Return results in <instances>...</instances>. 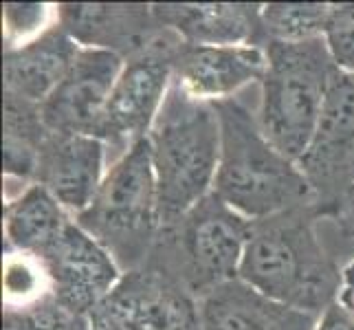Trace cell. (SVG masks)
I'll return each mask as SVG.
<instances>
[{"mask_svg": "<svg viewBox=\"0 0 354 330\" xmlns=\"http://www.w3.org/2000/svg\"><path fill=\"white\" fill-rule=\"evenodd\" d=\"M324 218L304 205L251 223L238 277L286 306L319 317L337 302L341 266L317 234Z\"/></svg>", "mask_w": 354, "mask_h": 330, "instance_id": "1", "label": "cell"}, {"mask_svg": "<svg viewBox=\"0 0 354 330\" xmlns=\"http://www.w3.org/2000/svg\"><path fill=\"white\" fill-rule=\"evenodd\" d=\"M214 108L221 121V161L214 194L251 223L317 205L299 163L264 137L255 110L238 97L218 102Z\"/></svg>", "mask_w": 354, "mask_h": 330, "instance_id": "2", "label": "cell"}, {"mask_svg": "<svg viewBox=\"0 0 354 330\" xmlns=\"http://www.w3.org/2000/svg\"><path fill=\"white\" fill-rule=\"evenodd\" d=\"M148 143L158 212L167 225L214 192L221 161V121L214 104L194 100L172 82Z\"/></svg>", "mask_w": 354, "mask_h": 330, "instance_id": "3", "label": "cell"}, {"mask_svg": "<svg viewBox=\"0 0 354 330\" xmlns=\"http://www.w3.org/2000/svg\"><path fill=\"white\" fill-rule=\"evenodd\" d=\"M266 71L255 110L264 137L290 161L299 163L317 132L335 73L326 38L268 42Z\"/></svg>", "mask_w": 354, "mask_h": 330, "instance_id": "4", "label": "cell"}, {"mask_svg": "<svg viewBox=\"0 0 354 330\" xmlns=\"http://www.w3.org/2000/svg\"><path fill=\"white\" fill-rule=\"evenodd\" d=\"M249 234L251 220L212 192L174 223L161 227L145 264L172 277L201 302L238 277Z\"/></svg>", "mask_w": 354, "mask_h": 330, "instance_id": "5", "label": "cell"}, {"mask_svg": "<svg viewBox=\"0 0 354 330\" xmlns=\"http://www.w3.org/2000/svg\"><path fill=\"white\" fill-rule=\"evenodd\" d=\"M75 223L113 255L124 273L145 264L163 225L148 139L119 154Z\"/></svg>", "mask_w": 354, "mask_h": 330, "instance_id": "6", "label": "cell"}, {"mask_svg": "<svg viewBox=\"0 0 354 330\" xmlns=\"http://www.w3.org/2000/svg\"><path fill=\"white\" fill-rule=\"evenodd\" d=\"M183 40L165 29L148 51L124 62L95 137L124 154L148 139L167 91L174 82V57Z\"/></svg>", "mask_w": 354, "mask_h": 330, "instance_id": "7", "label": "cell"}, {"mask_svg": "<svg viewBox=\"0 0 354 330\" xmlns=\"http://www.w3.org/2000/svg\"><path fill=\"white\" fill-rule=\"evenodd\" d=\"M86 322L91 330H196L201 326L198 302L148 264L121 275Z\"/></svg>", "mask_w": 354, "mask_h": 330, "instance_id": "8", "label": "cell"}, {"mask_svg": "<svg viewBox=\"0 0 354 330\" xmlns=\"http://www.w3.org/2000/svg\"><path fill=\"white\" fill-rule=\"evenodd\" d=\"M324 218L354 185V73L337 71L310 148L299 161Z\"/></svg>", "mask_w": 354, "mask_h": 330, "instance_id": "9", "label": "cell"}, {"mask_svg": "<svg viewBox=\"0 0 354 330\" xmlns=\"http://www.w3.org/2000/svg\"><path fill=\"white\" fill-rule=\"evenodd\" d=\"M40 258L51 275L53 300L73 317H88L124 275L113 255L75 220Z\"/></svg>", "mask_w": 354, "mask_h": 330, "instance_id": "10", "label": "cell"}, {"mask_svg": "<svg viewBox=\"0 0 354 330\" xmlns=\"http://www.w3.org/2000/svg\"><path fill=\"white\" fill-rule=\"evenodd\" d=\"M121 68L119 55L82 46L66 77L40 106L44 126L51 132L95 137Z\"/></svg>", "mask_w": 354, "mask_h": 330, "instance_id": "11", "label": "cell"}, {"mask_svg": "<svg viewBox=\"0 0 354 330\" xmlns=\"http://www.w3.org/2000/svg\"><path fill=\"white\" fill-rule=\"evenodd\" d=\"M57 24L84 48H100L121 59L139 55L161 38L152 3H59Z\"/></svg>", "mask_w": 354, "mask_h": 330, "instance_id": "12", "label": "cell"}, {"mask_svg": "<svg viewBox=\"0 0 354 330\" xmlns=\"http://www.w3.org/2000/svg\"><path fill=\"white\" fill-rule=\"evenodd\" d=\"M108 145L88 134L48 130L40 148L35 181L75 218L88 210L106 178Z\"/></svg>", "mask_w": 354, "mask_h": 330, "instance_id": "13", "label": "cell"}, {"mask_svg": "<svg viewBox=\"0 0 354 330\" xmlns=\"http://www.w3.org/2000/svg\"><path fill=\"white\" fill-rule=\"evenodd\" d=\"M264 71V46H196L183 42L174 57V84L205 104L231 100L244 86L260 84Z\"/></svg>", "mask_w": 354, "mask_h": 330, "instance_id": "14", "label": "cell"}, {"mask_svg": "<svg viewBox=\"0 0 354 330\" xmlns=\"http://www.w3.org/2000/svg\"><path fill=\"white\" fill-rule=\"evenodd\" d=\"M163 29L196 46H266L260 3H152Z\"/></svg>", "mask_w": 354, "mask_h": 330, "instance_id": "15", "label": "cell"}, {"mask_svg": "<svg viewBox=\"0 0 354 330\" xmlns=\"http://www.w3.org/2000/svg\"><path fill=\"white\" fill-rule=\"evenodd\" d=\"M317 320V315L266 297L240 277L198 302L201 330H315Z\"/></svg>", "mask_w": 354, "mask_h": 330, "instance_id": "16", "label": "cell"}, {"mask_svg": "<svg viewBox=\"0 0 354 330\" xmlns=\"http://www.w3.org/2000/svg\"><path fill=\"white\" fill-rule=\"evenodd\" d=\"M80 44L55 24L42 38L3 51V95L42 106L80 53Z\"/></svg>", "mask_w": 354, "mask_h": 330, "instance_id": "17", "label": "cell"}, {"mask_svg": "<svg viewBox=\"0 0 354 330\" xmlns=\"http://www.w3.org/2000/svg\"><path fill=\"white\" fill-rule=\"evenodd\" d=\"M73 220L75 218L42 185L31 183L22 194L5 205V247L42 255L51 244L57 242Z\"/></svg>", "mask_w": 354, "mask_h": 330, "instance_id": "18", "label": "cell"}, {"mask_svg": "<svg viewBox=\"0 0 354 330\" xmlns=\"http://www.w3.org/2000/svg\"><path fill=\"white\" fill-rule=\"evenodd\" d=\"M48 134L40 106L3 95V172L29 185L38 172L40 148Z\"/></svg>", "mask_w": 354, "mask_h": 330, "instance_id": "19", "label": "cell"}, {"mask_svg": "<svg viewBox=\"0 0 354 330\" xmlns=\"http://www.w3.org/2000/svg\"><path fill=\"white\" fill-rule=\"evenodd\" d=\"M333 3H266L262 29L268 42H306L324 38Z\"/></svg>", "mask_w": 354, "mask_h": 330, "instance_id": "20", "label": "cell"}, {"mask_svg": "<svg viewBox=\"0 0 354 330\" xmlns=\"http://www.w3.org/2000/svg\"><path fill=\"white\" fill-rule=\"evenodd\" d=\"M51 297V275L40 255L3 247V309H29Z\"/></svg>", "mask_w": 354, "mask_h": 330, "instance_id": "21", "label": "cell"}, {"mask_svg": "<svg viewBox=\"0 0 354 330\" xmlns=\"http://www.w3.org/2000/svg\"><path fill=\"white\" fill-rule=\"evenodd\" d=\"M57 5L46 3H5L3 5V51L20 48L53 29Z\"/></svg>", "mask_w": 354, "mask_h": 330, "instance_id": "22", "label": "cell"}, {"mask_svg": "<svg viewBox=\"0 0 354 330\" xmlns=\"http://www.w3.org/2000/svg\"><path fill=\"white\" fill-rule=\"evenodd\" d=\"M77 320L53 297L29 309H3V330H71Z\"/></svg>", "mask_w": 354, "mask_h": 330, "instance_id": "23", "label": "cell"}, {"mask_svg": "<svg viewBox=\"0 0 354 330\" xmlns=\"http://www.w3.org/2000/svg\"><path fill=\"white\" fill-rule=\"evenodd\" d=\"M326 44L339 71L354 73V3H333Z\"/></svg>", "mask_w": 354, "mask_h": 330, "instance_id": "24", "label": "cell"}, {"mask_svg": "<svg viewBox=\"0 0 354 330\" xmlns=\"http://www.w3.org/2000/svg\"><path fill=\"white\" fill-rule=\"evenodd\" d=\"M328 218L335 220L337 227L341 229V234L348 240H354V185L350 187L346 196L333 207V212L328 214Z\"/></svg>", "mask_w": 354, "mask_h": 330, "instance_id": "25", "label": "cell"}, {"mask_svg": "<svg viewBox=\"0 0 354 330\" xmlns=\"http://www.w3.org/2000/svg\"><path fill=\"white\" fill-rule=\"evenodd\" d=\"M315 330H354V317L348 315L344 309L335 302L333 306H328L319 320H317Z\"/></svg>", "mask_w": 354, "mask_h": 330, "instance_id": "26", "label": "cell"}, {"mask_svg": "<svg viewBox=\"0 0 354 330\" xmlns=\"http://www.w3.org/2000/svg\"><path fill=\"white\" fill-rule=\"evenodd\" d=\"M337 304L348 315L354 317V258L341 266V282L337 293Z\"/></svg>", "mask_w": 354, "mask_h": 330, "instance_id": "27", "label": "cell"}, {"mask_svg": "<svg viewBox=\"0 0 354 330\" xmlns=\"http://www.w3.org/2000/svg\"><path fill=\"white\" fill-rule=\"evenodd\" d=\"M71 330H91V326H88V322H86V317H80V320L73 324V328Z\"/></svg>", "mask_w": 354, "mask_h": 330, "instance_id": "28", "label": "cell"}, {"mask_svg": "<svg viewBox=\"0 0 354 330\" xmlns=\"http://www.w3.org/2000/svg\"><path fill=\"white\" fill-rule=\"evenodd\" d=\"M196 330H201V326H198V328H196Z\"/></svg>", "mask_w": 354, "mask_h": 330, "instance_id": "29", "label": "cell"}]
</instances>
